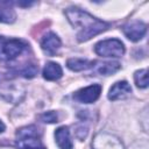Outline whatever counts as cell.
<instances>
[{"mask_svg":"<svg viewBox=\"0 0 149 149\" xmlns=\"http://www.w3.org/2000/svg\"><path fill=\"white\" fill-rule=\"evenodd\" d=\"M3 130H5V125L2 121H0V133H2Z\"/></svg>","mask_w":149,"mask_h":149,"instance_id":"18","label":"cell"},{"mask_svg":"<svg viewBox=\"0 0 149 149\" xmlns=\"http://www.w3.org/2000/svg\"><path fill=\"white\" fill-rule=\"evenodd\" d=\"M95 64H98L97 66L93 65V68L95 66V71L99 74H104V76L113 74L116 71H119L121 68L120 63H118V62H105V63H97L95 62Z\"/></svg>","mask_w":149,"mask_h":149,"instance_id":"12","label":"cell"},{"mask_svg":"<svg viewBox=\"0 0 149 149\" xmlns=\"http://www.w3.org/2000/svg\"><path fill=\"white\" fill-rule=\"evenodd\" d=\"M132 92V87L126 81V80H121L115 83L108 92V99L109 100H119V99H123L126 97H128Z\"/></svg>","mask_w":149,"mask_h":149,"instance_id":"9","label":"cell"},{"mask_svg":"<svg viewBox=\"0 0 149 149\" xmlns=\"http://www.w3.org/2000/svg\"><path fill=\"white\" fill-rule=\"evenodd\" d=\"M37 71H38V68L35 64H27L23 68H21V70L17 71V73H20V76H22L24 78H33V77H35Z\"/></svg>","mask_w":149,"mask_h":149,"instance_id":"16","label":"cell"},{"mask_svg":"<svg viewBox=\"0 0 149 149\" xmlns=\"http://www.w3.org/2000/svg\"><path fill=\"white\" fill-rule=\"evenodd\" d=\"M27 44L17 38H7L0 36V62H10L20 56Z\"/></svg>","mask_w":149,"mask_h":149,"instance_id":"3","label":"cell"},{"mask_svg":"<svg viewBox=\"0 0 149 149\" xmlns=\"http://www.w3.org/2000/svg\"><path fill=\"white\" fill-rule=\"evenodd\" d=\"M134 80H135V84L137 87L146 88L148 86V70L143 69V70L136 71L134 74Z\"/></svg>","mask_w":149,"mask_h":149,"instance_id":"15","label":"cell"},{"mask_svg":"<svg viewBox=\"0 0 149 149\" xmlns=\"http://www.w3.org/2000/svg\"><path fill=\"white\" fill-rule=\"evenodd\" d=\"M65 15H66L69 22L74 28H80V31L77 34V38L79 42L87 41L91 37L105 31L109 27V23L100 21V20L93 17L91 14H88L77 7L68 8L65 10Z\"/></svg>","mask_w":149,"mask_h":149,"instance_id":"1","label":"cell"},{"mask_svg":"<svg viewBox=\"0 0 149 149\" xmlns=\"http://www.w3.org/2000/svg\"><path fill=\"white\" fill-rule=\"evenodd\" d=\"M92 149H123L122 142L114 135L107 133H99L94 136L92 144Z\"/></svg>","mask_w":149,"mask_h":149,"instance_id":"5","label":"cell"},{"mask_svg":"<svg viewBox=\"0 0 149 149\" xmlns=\"http://www.w3.org/2000/svg\"><path fill=\"white\" fill-rule=\"evenodd\" d=\"M38 119L42 121V122H45V123H55L57 122L58 120V115L56 112L54 111H49V112H45L43 114H41L38 116Z\"/></svg>","mask_w":149,"mask_h":149,"instance_id":"17","label":"cell"},{"mask_svg":"<svg viewBox=\"0 0 149 149\" xmlns=\"http://www.w3.org/2000/svg\"><path fill=\"white\" fill-rule=\"evenodd\" d=\"M62 74H63V70L61 65L55 62L47 63L43 69V77L47 80H57L62 77Z\"/></svg>","mask_w":149,"mask_h":149,"instance_id":"11","label":"cell"},{"mask_svg":"<svg viewBox=\"0 0 149 149\" xmlns=\"http://www.w3.org/2000/svg\"><path fill=\"white\" fill-rule=\"evenodd\" d=\"M15 21V12L9 2L0 1V22L12 23Z\"/></svg>","mask_w":149,"mask_h":149,"instance_id":"14","label":"cell"},{"mask_svg":"<svg viewBox=\"0 0 149 149\" xmlns=\"http://www.w3.org/2000/svg\"><path fill=\"white\" fill-rule=\"evenodd\" d=\"M40 132L35 126H27L16 132V146L19 149H47L40 140Z\"/></svg>","mask_w":149,"mask_h":149,"instance_id":"2","label":"cell"},{"mask_svg":"<svg viewBox=\"0 0 149 149\" xmlns=\"http://www.w3.org/2000/svg\"><path fill=\"white\" fill-rule=\"evenodd\" d=\"M41 48H42V50L47 55L54 56L58 51V49L61 48V40H59V37L55 33L49 31V33H47L42 37V40H41Z\"/></svg>","mask_w":149,"mask_h":149,"instance_id":"8","label":"cell"},{"mask_svg":"<svg viewBox=\"0 0 149 149\" xmlns=\"http://www.w3.org/2000/svg\"><path fill=\"white\" fill-rule=\"evenodd\" d=\"M55 139H56L57 146L61 149H72V141H71V136L68 127L62 126L57 128L55 132Z\"/></svg>","mask_w":149,"mask_h":149,"instance_id":"10","label":"cell"},{"mask_svg":"<svg viewBox=\"0 0 149 149\" xmlns=\"http://www.w3.org/2000/svg\"><path fill=\"white\" fill-rule=\"evenodd\" d=\"M100 93H101V85L93 84V85H90L87 87H84V88L78 90L73 94V98L77 101H79V102L91 104V102H94L99 98Z\"/></svg>","mask_w":149,"mask_h":149,"instance_id":"6","label":"cell"},{"mask_svg":"<svg viewBox=\"0 0 149 149\" xmlns=\"http://www.w3.org/2000/svg\"><path fill=\"white\" fill-rule=\"evenodd\" d=\"M94 62L83 59V58H70L66 62V66L72 71H83L90 68H93Z\"/></svg>","mask_w":149,"mask_h":149,"instance_id":"13","label":"cell"},{"mask_svg":"<svg viewBox=\"0 0 149 149\" xmlns=\"http://www.w3.org/2000/svg\"><path fill=\"white\" fill-rule=\"evenodd\" d=\"M94 51L101 57H121L125 54V45L118 38H108L98 42Z\"/></svg>","mask_w":149,"mask_h":149,"instance_id":"4","label":"cell"},{"mask_svg":"<svg viewBox=\"0 0 149 149\" xmlns=\"http://www.w3.org/2000/svg\"><path fill=\"white\" fill-rule=\"evenodd\" d=\"M122 31L128 40L133 42H137L141 38H143V36L146 35L147 26L141 21H130L122 27Z\"/></svg>","mask_w":149,"mask_h":149,"instance_id":"7","label":"cell"}]
</instances>
